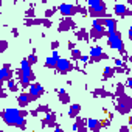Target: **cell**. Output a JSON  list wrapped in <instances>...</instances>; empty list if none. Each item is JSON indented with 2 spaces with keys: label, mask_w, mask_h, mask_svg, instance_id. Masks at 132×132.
<instances>
[{
  "label": "cell",
  "mask_w": 132,
  "mask_h": 132,
  "mask_svg": "<svg viewBox=\"0 0 132 132\" xmlns=\"http://www.w3.org/2000/svg\"><path fill=\"white\" fill-rule=\"evenodd\" d=\"M79 62H82L84 65H89V54H81Z\"/></svg>",
  "instance_id": "obj_36"
},
{
  "label": "cell",
  "mask_w": 132,
  "mask_h": 132,
  "mask_svg": "<svg viewBox=\"0 0 132 132\" xmlns=\"http://www.w3.org/2000/svg\"><path fill=\"white\" fill-rule=\"evenodd\" d=\"M0 117H2V121L8 126L13 127H19L20 130H27V118H20L19 115V109L16 107H6L0 112Z\"/></svg>",
  "instance_id": "obj_1"
},
{
  "label": "cell",
  "mask_w": 132,
  "mask_h": 132,
  "mask_svg": "<svg viewBox=\"0 0 132 132\" xmlns=\"http://www.w3.org/2000/svg\"><path fill=\"white\" fill-rule=\"evenodd\" d=\"M113 104H115V110L120 112V115H129L132 109V98L124 93L118 98H113Z\"/></svg>",
  "instance_id": "obj_5"
},
{
  "label": "cell",
  "mask_w": 132,
  "mask_h": 132,
  "mask_svg": "<svg viewBox=\"0 0 132 132\" xmlns=\"http://www.w3.org/2000/svg\"><path fill=\"white\" fill-rule=\"evenodd\" d=\"M6 86H8V90L10 92H19V84H17V81L16 79H10V81H6Z\"/></svg>",
  "instance_id": "obj_25"
},
{
  "label": "cell",
  "mask_w": 132,
  "mask_h": 132,
  "mask_svg": "<svg viewBox=\"0 0 132 132\" xmlns=\"http://www.w3.org/2000/svg\"><path fill=\"white\" fill-rule=\"evenodd\" d=\"M124 93H126L124 84H123V82H117V84H115V93H113V96L118 98V96H121V95H124Z\"/></svg>",
  "instance_id": "obj_24"
},
{
  "label": "cell",
  "mask_w": 132,
  "mask_h": 132,
  "mask_svg": "<svg viewBox=\"0 0 132 132\" xmlns=\"http://www.w3.org/2000/svg\"><path fill=\"white\" fill-rule=\"evenodd\" d=\"M3 89H5V87H3V84L0 82V98H6V95H8V93L3 90Z\"/></svg>",
  "instance_id": "obj_40"
},
{
  "label": "cell",
  "mask_w": 132,
  "mask_h": 132,
  "mask_svg": "<svg viewBox=\"0 0 132 132\" xmlns=\"http://www.w3.org/2000/svg\"><path fill=\"white\" fill-rule=\"evenodd\" d=\"M86 127L90 132H101V121L98 118H87L86 120Z\"/></svg>",
  "instance_id": "obj_15"
},
{
  "label": "cell",
  "mask_w": 132,
  "mask_h": 132,
  "mask_svg": "<svg viewBox=\"0 0 132 132\" xmlns=\"http://www.w3.org/2000/svg\"><path fill=\"white\" fill-rule=\"evenodd\" d=\"M51 25H53V22H51V20H48V19H44V17H42V27H45V28H51Z\"/></svg>",
  "instance_id": "obj_35"
},
{
  "label": "cell",
  "mask_w": 132,
  "mask_h": 132,
  "mask_svg": "<svg viewBox=\"0 0 132 132\" xmlns=\"http://www.w3.org/2000/svg\"><path fill=\"white\" fill-rule=\"evenodd\" d=\"M81 54H82V51H81L79 48H75V50H72V51H70L72 62H73V64H75V62H78V61H79V57H81Z\"/></svg>",
  "instance_id": "obj_27"
},
{
  "label": "cell",
  "mask_w": 132,
  "mask_h": 132,
  "mask_svg": "<svg viewBox=\"0 0 132 132\" xmlns=\"http://www.w3.org/2000/svg\"><path fill=\"white\" fill-rule=\"evenodd\" d=\"M53 132H65V130H64V129H62L61 126H56V127L53 129Z\"/></svg>",
  "instance_id": "obj_47"
},
{
  "label": "cell",
  "mask_w": 132,
  "mask_h": 132,
  "mask_svg": "<svg viewBox=\"0 0 132 132\" xmlns=\"http://www.w3.org/2000/svg\"><path fill=\"white\" fill-rule=\"evenodd\" d=\"M113 14H115V19H118V17L120 19H124V17L132 16V11L124 3H115L113 5Z\"/></svg>",
  "instance_id": "obj_11"
},
{
  "label": "cell",
  "mask_w": 132,
  "mask_h": 132,
  "mask_svg": "<svg viewBox=\"0 0 132 132\" xmlns=\"http://www.w3.org/2000/svg\"><path fill=\"white\" fill-rule=\"evenodd\" d=\"M11 34L14 36V37H19V30L14 27V28H11Z\"/></svg>",
  "instance_id": "obj_43"
},
{
  "label": "cell",
  "mask_w": 132,
  "mask_h": 132,
  "mask_svg": "<svg viewBox=\"0 0 132 132\" xmlns=\"http://www.w3.org/2000/svg\"><path fill=\"white\" fill-rule=\"evenodd\" d=\"M124 87H126V89H132V78H130V76H127V79H126V82H124Z\"/></svg>",
  "instance_id": "obj_39"
},
{
  "label": "cell",
  "mask_w": 132,
  "mask_h": 132,
  "mask_svg": "<svg viewBox=\"0 0 132 132\" xmlns=\"http://www.w3.org/2000/svg\"><path fill=\"white\" fill-rule=\"evenodd\" d=\"M59 75H67L70 73L72 70H75V64L70 61V59H65V57H61L56 61V69H54Z\"/></svg>",
  "instance_id": "obj_7"
},
{
  "label": "cell",
  "mask_w": 132,
  "mask_h": 132,
  "mask_svg": "<svg viewBox=\"0 0 132 132\" xmlns=\"http://www.w3.org/2000/svg\"><path fill=\"white\" fill-rule=\"evenodd\" d=\"M100 23L106 28V30H118L117 25H118V19L115 17H106V19H100Z\"/></svg>",
  "instance_id": "obj_16"
},
{
  "label": "cell",
  "mask_w": 132,
  "mask_h": 132,
  "mask_svg": "<svg viewBox=\"0 0 132 132\" xmlns=\"http://www.w3.org/2000/svg\"><path fill=\"white\" fill-rule=\"evenodd\" d=\"M37 115H39V112H37L36 109H34V110H30V117H37Z\"/></svg>",
  "instance_id": "obj_46"
},
{
  "label": "cell",
  "mask_w": 132,
  "mask_h": 132,
  "mask_svg": "<svg viewBox=\"0 0 132 132\" xmlns=\"http://www.w3.org/2000/svg\"><path fill=\"white\" fill-rule=\"evenodd\" d=\"M45 69H50V70H54L56 69V61L51 56H47L45 57Z\"/></svg>",
  "instance_id": "obj_26"
},
{
  "label": "cell",
  "mask_w": 132,
  "mask_h": 132,
  "mask_svg": "<svg viewBox=\"0 0 132 132\" xmlns=\"http://www.w3.org/2000/svg\"><path fill=\"white\" fill-rule=\"evenodd\" d=\"M13 76H14V70H13V67H11V64H10V62H5L3 67L0 69V82L5 84L6 81L13 79Z\"/></svg>",
  "instance_id": "obj_12"
},
{
  "label": "cell",
  "mask_w": 132,
  "mask_h": 132,
  "mask_svg": "<svg viewBox=\"0 0 132 132\" xmlns=\"http://www.w3.org/2000/svg\"><path fill=\"white\" fill-rule=\"evenodd\" d=\"M51 57H53L54 61H57V59H61V56H59V53H57V51H51Z\"/></svg>",
  "instance_id": "obj_44"
},
{
  "label": "cell",
  "mask_w": 132,
  "mask_h": 132,
  "mask_svg": "<svg viewBox=\"0 0 132 132\" xmlns=\"http://www.w3.org/2000/svg\"><path fill=\"white\" fill-rule=\"evenodd\" d=\"M127 37H129V40H132V27H129V30H127Z\"/></svg>",
  "instance_id": "obj_45"
},
{
  "label": "cell",
  "mask_w": 132,
  "mask_h": 132,
  "mask_svg": "<svg viewBox=\"0 0 132 132\" xmlns=\"http://www.w3.org/2000/svg\"><path fill=\"white\" fill-rule=\"evenodd\" d=\"M103 37H106L104 34H101V33H98V31H95V30H89V39L90 40H93V42H98L100 39H103Z\"/></svg>",
  "instance_id": "obj_23"
},
{
  "label": "cell",
  "mask_w": 132,
  "mask_h": 132,
  "mask_svg": "<svg viewBox=\"0 0 132 132\" xmlns=\"http://www.w3.org/2000/svg\"><path fill=\"white\" fill-rule=\"evenodd\" d=\"M0 120H2V117H0Z\"/></svg>",
  "instance_id": "obj_51"
},
{
  "label": "cell",
  "mask_w": 132,
  "mask_h": 132,
  "mask_svg": "<svg viewBox=\"0 0 132 132\" xmlns=\"http://www.w3.org/2000/svg\"><path fill=\"white\" fill-rule=\"evenodd\" d=\"M16 100H17V104H19V107H20V109H25L28 104H31V103L34 101V100L30 96V93H28V92H22V93H19Z\"/></svg>",
  "instance_id": "obj_14"
},
{
  "label": "cell",
  "mask_w": 132,
  "mask_h": 132,
  "mask_svg": "<svg viewBox=\"0 0 132 132\" xmlns=\"http://www.w3.org/2000/svg\"><path fill=\"white\" fill-rule=\"evenodd\" d=\"M100 121H101V130L110 126V120H107V118H106V120H100Z\"/></svg>",
  "instance_id": "obj_38"
},
{
  "label": "cell",
  "mask_w": 132,
  "mask_h": 132,
  "mask_svg": "<svg viewBox=\"0 0 132 132\" xmlns=\"http://www.w3.org/2000/svg\"><path fill=\"white\" fill-rule=\"evenodd\" d=\"M82 110V107H81V104H70V109H69V112H67V115L70 117V118H76V117H79V112Z\"/></svg>",
  "instance_id": "obj_20"
},
{
  "label": "cell",
  "mask_w": 132,
  "mask_h": 132,
  "mask_svg": "<svg viewBox=\"0 0 132 132\" xmlns=\"http://www.w3.org/2000/svg\"><path fill=\"white\" fill-rule=\"evenodd\" d=\"M118 132H130V129H129V126H127V124H123V126H120Z\"/></svg>",
  "instance_id": "obj_41"
},
{
  "label": "cell",
  "mask_w": 132,
  "mask_h": 132,
  "mask_svg": "<svg viewBox=\"0 0 132 132\" xmlns=\"http://www.w3.org/2000/svg\"><path fill=\"white\" fill-rule=\"evenodd\" d=\"M107 120H113V112H107Z\"/></svg>",
  "instance_id": "obj_48"
},
{
  "label": "cell",
  "mask_w": 132,
  "mask_h": 132,
  "mask_svg": "<svg viewBox=\"0 0 132 132\" xmlns=\"http://www.w3.org/2000/svg\"><path fill=\"white\" fill-rule=\"evenodd\" d=\"M36 8H28L27 11H25V19H34L36 17V11H34Z\"/></svg>",
  "instance_id": "obj_31"
},
{
  "label": "cell",
  "mask_w": 132,
  "mask_h": 132,
  "mask_svg": "<svg viewBox=\"0 0 132 132\" xmlns=\"http://www.w3.org/2000/svg\"><path fill=\"white\" fill-rule=\"evenodd\" d=\"M28 93H30V96H31L34 101H37L42 95H45V89H44L42 84H39V82H31L30 87H28Z\"/></svg>",
  "instance_id": "obj_13"
},
{
  "label": "cell",
  "mask_w": 132,
  "mask_h": 132,
  "mask_svg": "<svg viewBox=\"0 0 132 132\" xmlns=\"http://www.w3.org/2000/svg\"><path fill=\"white\" fill-rule=\"evenodd\" d=\"M19 115H20V118H27V117L30 115V110H27V109H19Z\"/></svg>",
  "instance_id": "obj_37"
},
{
  "label": "cell",
  "mask_w": 132,
  "mask_h": 132,
  "mask_svg": "<svg viewBox=\"0 0 132 132\" xmlns=\"http://www.w3.org/2000/svg\"><path fill=\"white\" fill-rule=\"evenodd\" d=\"M2 5H3V3H2V2H0V6H2Z\"/></svg>",
  "instance_id": "obj_49"
},
{
  "label": "cell",
  "mask_w": 132,
  "mask_h": 132,
  "mask_svg": "<svg viewBox=\"0 0 132 132\" xmlns=\"http://www.w3.org/2000/svg\"><path fill=\"white\" fill-rule=\"evenodd\" d=\"M37 112H44V113H48V112H51V109H50V106L48 104H40V106H37V109H36Z\"/></svg>",
  "instance_id": "obj_32"
},
{
  "label": "cell",
  "mask_w": 132,
  "mask_h": 132,
  "mask_svg": "<svg viewBox=\"0 0 132 132\" xmlns=\"http://www.w3.org/2000/svg\"><path fill=\"white\" fill-rule=\"evenodd\" d=\"M57 10H56V6H53V8H50V10H45V14H44V19H51L53 16H54V13H56Z\"/></svg>",
  "instance_id": "obj_29"
},
{
  "label": "cell",
  "mask_w": 132,
  "mask_h": 132,
  "mask_svg": "<svg viewBox=\"0 0 132 132\" xmlns=\"http://www.w3.org/2000/svg\"><path fill=\"white\" fill-rule=\"evenodd\" d=\"M92 95L95 96V98H115L113 96V93L112 92H109V90H106L104 87H96L95 90H92Z\"/></svg>",
  "instance_id": "obj_17"
},
{
  "label": "cell",
  "mask_w": 132,
  "mask_h": 132,
  "mask_svg": "<svg viewBox=\"0 0 132 132\" xmlns=\"http://www.w3.org/2000/svg\"><path fill=\"white\" fill-rule=\"evenodd\" d=\"M8 50V40L6 39H0V53H5Z\"/></svg>",
  "instance_id": "obj_33"
},
{
  "label": "cell",
  "mask_w": 132,
  "mask_h": 132,
  "mask_svg": "<svg viewBox=\"0 0 132 132\" xmlns=\"http://www.w3.org/2000/svg\"><path fill=\"white\" fill-rule=\"evenodd\" d=\"M20 72H22V76H20V79L17 81V84H19V87L20 89H28L30 87V84L31 82H36V75H34V72H33V67L28 64V61H27V57H23L22 61H20Z\"/></svg>",
  "instance_id": "obj_3"
},
{
  "label": "cell",
  "mask_w": 132,
  "mask_h": 132,
  "mask_svg": "<svg viewBox=\"0 0 132 132\" xmlns=\"http://www.w3.org/2000/svg\"><path fill=\"white\" fill-rule=\"evenodd\" d=\"M76 6H78V14H81L82 17H87V8L81 3H76Z\"/></svg>",
  "instance_id": "obj_30"
},
{
  "label": "cell",
  "mask_w": 132,
  "mask_h": 132,
  "mask_svg": "<svg viewBox=\"0 0 132 132\" xmlns=\"http://www.w3.org/2000/svg\"><path fill=\"white\" fill-rule=\"evenodd\" d=\"M27 61H28V64H30L31 67H33L34 64H37V54H36V53H31V54H28V56H27Z\"/></svg>",
  "instance_id": "obj_28"
},
{
  "label": "cell",
  "mask_w": 132,
  "mask_h": 132,
  "mask_svg": "<svg viewBox=\"0 0 132 132\" xmlns=\"http://www.w3.org/2000/svg\"><path fill=\"white\" fill-rule=\"evenodd\" d=\"M0 132H3V130H2V129H0Z\"/></svg>",
  "instance_id": "obj_50"
},
{
  "label": "cell",
  "mask_w": 132,
  "mask_h": 132,
  "mask_svg": "<svg viewBox=\"0 0 132 132\" xmlns=\"http://www.w3.org/2000/svg\"><path fill=\"white\" fill-rule=\"evenodd\" d=\"M107 31V45L115 50V51H120L121 56L127 54L126 51V47H124V42H123V36H121V31L120 30H106Z\"/></svg>",
  "instance_id": "obj_4"
},
{
  "label": "cell",
  "mask_w": 132,
  "mask_h": 132,
  "mask_svg": "<svg viewBox=\"0 0 132 132\" xmlns=\"http://www.w3.org/2000/svg\"><path fill=\"white\" fill-rule=\"evenodd\" d=\"M110 59V56L107 53L103 51V47L100 45H92L89 50V64H98L101 61H107Z\"/></svg>",
  "instance_id": "obj_6"
},
{
  "label": "cell",
  "mask_w": 132,
  "mask_h": 132,
  "mask_svg": "<svg viewBox=\"0 0 132 132\" xmlns=\"http://www.w3.org/2000/svg\"><path fill=\"white\" fill-rule=\"evenodd\" d=\"M50 47H51V51H57L59 47H61V42H59V40H53V42L50 44Z\"/></svg>",
  "instance_id": "obj_34"
},
{
  "label": "cell",
  "mask_w": 132,
  "mask_h": 132,
  "mask_svg": "<svg viewBox=\"0 0 132 132\" xmlns=\"http://www.w3.org/2000/svg\"><path fill=\"white\" fill-rule=\"evenodd\" d=\"M75 36H76V40L78 42H89L90 39H89V30L87 28H78L76 31H75Z\"/></svg>",
  "instance_id": "obj_19"
},
{
  "label": "cell",
  "mask_w": 132,
  "mask_h": 132,
  "mask_svg": "<svg viewBox=\"0 0 132 132\" xmlns=\"http://www.w3.org/2000/svg\"><path fill=\"white\" fill-rule=\"evenodd\" d=\"M67 47H69V50L72 51V50H75V48H76V44H75V42H72V40H69V42H67Z\"/></svg>",
  "instance_id": "obj_42"
},
{
  "label": "cell",
  "mask_w": 132,
  "mask_h": 132,
  "mask_svg": "<svg viewBox=\"0 0 132 132\" xmlns=\"http://www.w3.org/2000/svg\"><path fill=\"white\" fill-rule=\"evenodd\" d=\"M25 27H36V25H42V17H34V19H23Z\"/></svg>",
  "instance_id": "obj_22"
},
{
  "label": "cell",
  "mask_w": 132,
  "mask_h": 132,
  "mask_svg": "<svg viewBox=\"0 0 132 132\" xmlns=\"http://www.w3.org/2000/svg\"><path fill=\"white\" fill-rule=\"evenodd\" d=\"M115 76V72H113V67H110V65H106L104 67V70H103V81H107V79H110V78H113Z\"/></svg>",
  "instance_id": "obj_21"
},
{
  "label": "cell",
  "mask_w": 132,
  "mask_h": 132,
  "mask_svg": "<svg viewBox=\"0 0 132 132\" xmlns=\"http://www.w3.org/2000/svg\"><path fill=\"white\" fill-rule=\"evenodd\" d=\"M56 10L62 14V17H72L78 14V6L76 3H61L59 6H56Z\"/></svg>",
  "instance_id": "obj_8"
},
{
  "label": "cell",
  "mask_w": 132,
  "mask_h": 132,
  "mask_svg": "<svg viewBox=\"0 0 132 132\" xmlns=\"http://www.w3.org/2000/svg\"><path fill=\"white\" fill-rule=\"evenodd\" d=\"M56 126H59V124H57V117H56V113L53 110L45 113V117L40 120V127L42 129H45V127H53L54 129Z\"/></svg>",
  "instance_id": "obj_10"
},
{
  "label": "cell",
  "mask_w": 132,
  "mask_h": 132,
  "mask_svg": "<svg viewBox=\"0 0 132 132\" xmlns=\"http://www.w3.org/2000/svg\"><path fill=\"white\" fill-rule=\"evenodd\" d=\"M87 16H90L92 19H106V17H112L110 13H107V5L101 0H89L87 2Z\"/></svg>",
  "instance_id": "obj_2"
},
{
  "label": "cell",
  "mask_w": 132,
  "mask_h": 132,
  "mask_svg": "<svg viewBox=\"0 0 132 132\" xmlns=\"http://www.w3.org/2000/svg\"><path fill=\"white\" fill-rule=\"evenodd\" d=\"M70 30H78V25H76V22L72 19V17H62L61 20H59V23H57V31L59 33H67V31H70Z\"/></svg>",
  "instance_id": "obj_9"
},
{
  "label": "cell",
  "mask_w": 132,
  "mask_h": 132,
  "mask_svg": "<svg viewBox=\"0 0 132 132\" xmlns=\"http://www.w3.org/2000/svg\"><path fill=\"white\" fill-rule=\"evenodd\" d=\"M54 92L57 93V100L61 101V104H70V95L67 93L64 87H59V89H54Z\"/></svg>",
  "instance_id": "obj_18"
}]
</instances>
